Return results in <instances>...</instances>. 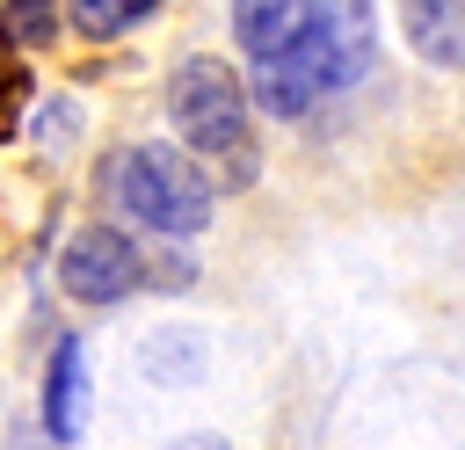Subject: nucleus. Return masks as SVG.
<instances>
[{"label": "nucleus", "mask_w": 465, "mask_h": 450, "mask_svg": "<svg viewBox=\"0 0 465 450\" xmlns=\"http://www.w3.org/2000/svg\"><path fill=\"white\" fill-rule=\"evenodd\" d=\"M102 189L124 218L182 240V232H203L211 225V174L182 152V145H124L109 167H102Z\"/></svg>", "instance_id": "nucleus-1"}, {"label": "nucleus", "mask_w": 465, "mask_h": 450, "mask_svg": "<svg viewBox=\"0 0 465 450\" xmlns=\"http://www.w3.org/2000/svg\"><path fill=\"white\" fill-rule=\"evenodd\" d=\"M167 116H174L182 145H196V152H232L240 131H247L240 73H225L218 58H189V65L167 80Z\"/></svg>", "instance_id": "nucleus-2"}, {"label": "nucleus", "mask_w": 465, "mask_h": 450, "mask_svg": "<svg viewBox=\"0 0 465 450\" xmlns=\"http://www.w3.org/2000/svg\"><path fill=\"white\" fill-rule=\"evenodd\" d=\"M298 51L327 87H349L356 73H371V0H305Z\"/></svg>", "instance_id": "nucleus-3"}, {"label": "nucleus", "mask_w": 465, "mask_h": 450, "mask_svg": "<svg viewBox=\"0 0 465 450\" xmlns=\"http://www.w3.org/2000/svg\"><path fill=\"white\" fill-rule=\"evenodd\" d=\"M58 283H65V298H80V305H116V298L138 283V247H131L116 225H87V232L65 240Z\"/></svg>", "instance_id": "nucleus-4"}, {"label": "nucleus", "mask_w": 465, "mask_h": 450, "mask_svg": "<svg viewBox=\"0 0 465 450\" xmlns=\"http://www.w3.org/2000/svg\"><path fill=\"white\" fill-rule=\"evenodd\" d=\"M44 428L58 443H73L87 428V356H80L73 334L51 348V370H44Z\"/></svg>", "instance_id": "nucleus-5"}, {"label": "nucleus", "mask_w": 465, "mask_h": 450, "mask_svg": "<svg viewBox=\"0 0 465 450\" xmlns=\"http://www.w3.org/2000/svg\"><path fill=\"white\" fill-rule=\"evenodd\" d=\"M305 29V0H232V36L247 58H283Z\"/></svg>", "instance_id": "nucleus-6"}, {"label": "nucleus", "mask_w": 465, "mask_h": 450, "mask_svg": "<svg viewBox=\"0 0 465 450\" xmlns=\"http://www.w3.org/2000/svg\"><path fill=\"white\" fill-rule=\"evenodd\" d=\"M400 22L429 65H465V0H400Z\"/></svg>", "instance_id": "nucleus-7"}, {"label": "nucleus", "mask_w": 465, "mask_h": 450, "mask_svg": "<svg viewBox=\"0 0 465 450\" xmlns=\"http://www.w3.org/2000/svg\"><path fill=\"white\" fill-rule=\"evenodd\" d=\"M320 87H327V80L305 65L298 44H291L283 58H262V73H254V94L269 102V116H305V109L320 102Z\"/></svg>", "instance_id": "nucleus-8"}, {"label": "nucleus", "mask_w": 465, "mask_h": 450, "mask_svg": "<svg viewBox=\"0 0 465 450\" xmlns=\"http://www.w3.org/2000/svg\"><path fill=\"white\" fill-rule=\"evenodd\" d=\"M153 7H160V0H73V22H80V36H124V29H138Z\"/></svg>", "instance_id": "nucleus-9"}, {"label": "nucleus", "mask_w": 465, "mask_h": 450, "mask_svg": "<svg viewBox=\"0 0 465 450\" xmlns=\"http://www.w3.org/2000/svg\"><path fill=\"white\" fill-rule=\"evenodd\" d=\"M0 29H7L15 44H29V51H44V44L58 36V0H7V7H0Z\"/></svg>", "instance_id": "nucleus-10"}, {"label": "nucleus", "mask_w": 465, "mask_h": 450, "mask_svg": "<svg viewBox=\"0 0 465 450\" xmlns=\"http://www.w3.org/2000/svg\"><path fill=\"white\" fill-rule=\"evenodd\" d=\"M22 102H29V73L15 65V36L0 29V138L15 131V116H22Z\"/></svg>", "instance_id": "nucleus-11"}, {"label": "nucleus", "mask_w": 465, "mask_h": 450, "mask_svg": "<svg viewBox=\"0 0 465 450\" xmlns=\"http://www.w3.org/2000/svg\"><path fill=\"white\" fill-rule=\"evenodd\" d=\"M36 131H44V145H73V131H80V109H73V102H51V109L36 116Z\"/></svg>", "instance_id": "nucleus-12"}, {"label": "nucleus", "mask_w": 465, "mask_h": 450, "mask_svg": "<svg viewBox=\"0 0 465 450\" xmlns=\"http://www.w3.org/2000/svg\"><path fill=\"white\" fill-rule=\"evenodd\" d=\"M174 450H232V443H225V435H182Z\"/></svg>", "instance_id": "nucleus-13"}]
</instances>
